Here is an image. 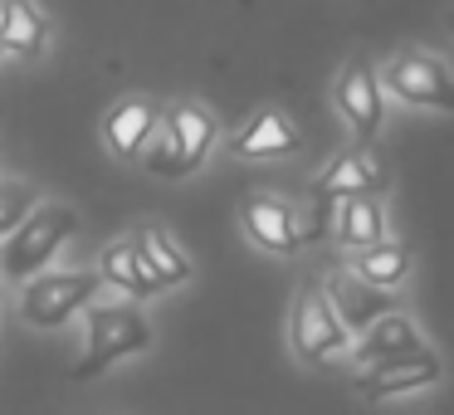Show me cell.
I'll return each instance as SVG.
<instances>
[{
  "mask_svg": "<svg viewBox=\"0 0 454 415\" xmlns=\"http://www.w3.org/2000/svg\"><path fill=\"white\" fill-rule=\"evenodd\" d=\"M79 230V215L69 206H35L20 225L5 235L0 245V274L5 278H30L69 245V235Z\"/></svg>",
  "mask_w": 454,
  "mask_h": 415,
  "instance_id": "obj_1",
  "label": "cell"
},
{
  "mask_svg": "<svg viewBox=\"0 0 454 415\" xmlns=\"http://www.w3.org/2000/svg\"><path fill=\"white\" fill-rule=\"evenodd\" d=\"M147 342H152V327H147V317H142L137 308H128V303L93 308L89 313V347H83L89 356L74 366V376H79V381H93V376H103L113 362L142 352Z\"/></svg>",
  "mask_w": 454,
  "mask_h": 415,
  "instance_id": "obj_2",
  "label": "cell"
},
{
  "mask_svg": "<svg viewBox=\"0 0 454 415\" xmlns=\"http://www.w3.org/2000/svg\"><path fill=\"white\" fill-rule=\"evenodd\" d=\"M376 79H381V93H395L401 103L454 113V74L430 54H395Z\"/></svg>",
  "mask_w": 454,
  "mask_h": 415,
  "instance_id": "obj_3",
  "label": "cell"
},
{
  "mask_svg": "<svg viewBox=\"0 0 454 415\" xmlns=\"http://www.w3.org/2000/svg\"><path fill=\"white\" fill-rule=\"evenodd\" d=\"M103 278L98 274H40L20 294V317L30 327H64L93 294Z\"/></svg>",
  "mask_w": 454,
  "mask_h": 415,
  "instance_id": "obj_4",
  "label": "cell"
},
{
  "mask_svg": "<svg viewBox=\"0 0 454 415\" xmlns=\"http://www.w3.org/2000/svg\"><path fill=\"white\" fill-rule=\"evenodd\" d=\"M288 337H294V352L303 356L308 366H317V362H327V356L347 352V337L352 333H347L342 317L333 313L323 288L308 284L294 303V327H288Z\"/></svg>",
  "mask_w": 454,
  "mask_h": 415,
  "instance_id": "obj_5",
  "label": "cell"
},
{
  "mask_svg": "<svg viewBox=\"0 0 454 415\" xmlns=\"http://www.w3.org/2000/svg\"><path fill=\"white\" fill-rule=\"evenodd\" d=\"M434 381H440V356H430L425 347H411V352L366 362V372L356 376V391H362L366 401H386V395L425 391V386H434Z\"/></svg>",
  "mask_w": 454,
  "mask_h": 415,
  "instance_id": "obj_6",
  "label": "cell"
},
{
  "mask_svg": "<svg viewBox=\"0 0 454 415\" xmlns=\"http://www.w3.org/2000/svg\"><path fill=\"white\" fill-rule=\"evenodd\" d=\"M337 98V113L347 118V128H352L356 142H372L376 132H381V118H386V103H381V79H376L372 64H347L342 79H337L333 89Z\"/></svg>",
  "mask_w": 454,
  "mask_h": 415,
  "instance_id": "obj_7",
  "label": "cell"
},
{
  "mask_svg": "<svg viewBox=\"0 0 454 415\" xmlns=\"http://www.w3.org/2000/svg\"><path fill=\"white\" fill-rule=\"evenodd\" d=\"M323 294H327V303H333V313L342 317L347 333H362V327H372L381 313L395 308V288H376V284H366V278H356L352 269L327 278Z\"/></svg>",
  "mask_w": 454,
  "mask_h": 415,
  "instance_id": "obj_8",
  "label": "cell"
},
{
  "mask_svg": "<svg viewBox=\"0 0 454 415\" xmlns=\"http://www.w3.org/2000/svg\"><path fill=\"white\" fill-rule=\"evenodd\" d=\"M239 220H245L249 239H254L259 249H269V254H294V249L303 245V239H298L294 210L274 196H249L245 210H239Z\"/></svg>",
  "mask_w": 454,
  "mask_h": 415,
  "instance_id": "obj_9",
  "label": "cell"
},
{
  "mask_svg": "<svg viewBox=\"0 0 454 415\" xmlns=\"http://www.w3.org/2000/svg\"><path fill=\"white\" fill-rule=\"evenodd\" d=\"M386 181H391V176H386L381 161H376L372 152L356 147V152H342V157H337L333 167H327L323 176L313 181V196H327V200H333V196H356V191H366V196H381Z\"/></svg>",
  "mask_w": 454,
  "mask_h": 415,
  "instance_id": "obj_10",
  "label": "cell"
},
{
  "mask_svg": "<svg viewBox=\"0 0 454 415\" xmlns=\"http://www.w3.org/2000/svg\"><path fill=\"white\" fill-rule=\"evenodd\" d=\"M157 122H161V108L152 98H122L103 118V137H108L113 157H142V147L157 132Z\"/></svg>",
  "mask_w": 454,
  "mask_h": 415,
  "instance_id": "obj_11",
  "label": "cell"
},
{
  "mask_svg": "<svg viewBox=\"0 0 454 415\" xmlns=\"http://www.w3.org/2000/svg\"><path fill=\"white\" fill-rule=\"evenodd\" d=\"M0 44H5V54L40 59L50 44V15L35 0H0Z\"/></svg>",
  "mask_w": 454,
  "mask_h": 415,
  "instance_id": "obj_12",
  "label": "cell"
},
{
  "mask_svg": "<svg viewBox=\"0 0 454 415\" xmlns=\"http://www.w3.org/2000/svg\"><path fill=\"white\" fill-rule=\"evenodd\" d=\"M230 152L235 157H288V152H298V128H294V118L264 108L245 132L230 137Z\"/></svg>",
  "mask_w": 454,
  "mask_h": 415,
  "instance_id": "obj_13",
  "label": "cell"
},
{
  "mask_svg": "<svg viewBox=\"0 0 454 415\" xmlns=\"http://www.w3.org/2000/svg\"><path fill=\"white\" fill-rule=\"evenodd\" d=\"M132 249H137V259L157 274V284L161 288H181V284H191V259L181 254V245L167 235V230H157V225H142L137 235H132Z\"/></svg>",
  "mask_w": 454,
  "mask_h": 415,
  "instance_id": "obj_14",
  "label": "cell"
},
{
  "mask_svg": "<svg viewBox=\"0 0 454 415\" xmlns=\"http://www.w3.org/2000/svg\"><path fill=\"white\" fill-rule=\"evenodd\" d=\"M167 128H171V137H176L181 167L196 171L200 161H206L210 142H215V118H210L200 103H176V108L167 113Z\"/></svg>",
  "mask_w": 454,
  "mask_h": 415,
  "instance_id": "obj_15",
  "label": "cell"
},
{
  "mask_svg": "<svg viewBox=\"0 0 454 415\" xmlns=\"http://www.w3.org/2000/svg\"><path fill=\"white\" fill-rule=\"evenodd\" d=\"M98 274L108 278L113 288H122V294H132V298H152V294H161L157 274H152V269L137 259V249H132V239H118V245H108V249H103V259H98Z\"/></svg>",
  "mask_w": 454,
  "mask_h": 415,
  "instance_id": "obj_16",
  "label": "cell"
},
{
  "mask_svg": "<svg viewBox=\"0 0 454 415\" xmlns=\"http://www.w3.org/2000/svg\"><path fill=\"white\" fill-rule=\"evenodd\" d=\"M352 274L366 278V284H376V288H401L405 274H411V249L372 239V245L352 249Z\"/></svg>",
  "mask_w": 454,
  "mask_h": 415,
  "instance_id": "obj_17",
  "label": "cell"
},
{
  "mask_svg": "<svg viewBox=\"0 0 454 415\" xmlns=\"http://www.w3.org/2000/svg\"><path fill=\"white\" fill-rule=\"evenodd\" d=\"M356 337H362V347H356V356H362V362H381V356H395V352L420 347V333H415V323L401 313V308L381 313L372 327H362Z\"/></svg>",
  "mask_w": 454,
  "mask_h": 415,
  "instance_id": "obj_18",
  "label": "cell"
},
{
  "mask_svg": "<svg viewBox=\"0 0 454 415\" xmlns=\"http://www.w3.org/2000/svg\"><path fill=\"white\" fill-rule=\"evenodd\" d=\"M386 235V210L376 196H366V191H356V196H342V220H337V239H342L347 249H362L372 245V239Z\"/></svg>",
  "mask_w": 454,
  "mask_h": 415,
  "instance_id": "obj_19",
  "label": "cell"
},
{
  "mask_svg": "<svg viewBox=\"0 0 454 415\" xmlns=\"http://www.w3.org/2000/svg\"><path fill=\"white\" fill-rule=\"evenodd\" d=\"M142 152H147L142 161H147L152 176H186V167H181V152H176V137H171V128H161V122H157V132L147 137V147H142Z\"/></svg>",
  "mask_w": 454,
  "mask_h": 415,
  "instance_id": "obj_20",
  "label": "cell"
},
{
  "mask_svg": "<svg viewBox=\"0 0 454 415\" xmlns=\"http://www.w3.org/2000/svg\"><path fill=\"white\" fill-rule=\"evenodd\" d=\"M35 206H40L35 186H25V181H0V235H11Z\"/></svg>",
  "mask_w": 454,
  "mask_h": 415,
  "instance_id": "obj_21",
  "label": "cell"
},
{
  "mask_svg": "<svg viewBox=\"0 0 454 415\" xmlns=\"http://www.w3.org/2000/svg\"><path fill=\"white\" fill-rule=\"evenodd\" d=\"M0 64H5V44H0Z\"/></svg>",
  "mask_w": 454,
  "mask_h": 415,
  "instance_id": "obj_22",
  "label": "cell"
},
{
  "mask_svg": "<svg viewBox=\"0 0 454 415\" xmlns=\"http://www.w3.org/2000/svg\"><path fill=\"white\" fill-rule=\"evenodd\" d=\"M450 25H454V15H450Z\"/></svg>",
  "mask_w": 454,
  "mask_h": 415,
  "instance_id": "obj_23",
  "label": "cell"
}]
</instances>
